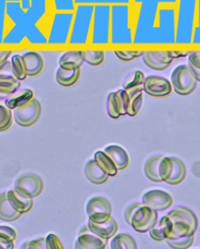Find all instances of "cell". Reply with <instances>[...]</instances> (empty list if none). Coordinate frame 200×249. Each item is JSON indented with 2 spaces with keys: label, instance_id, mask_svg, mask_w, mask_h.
Returning a JSON list of instances; mask_svg holds the SVG:
<instances>
[{
  "label": "cell",
  "instance_id": "f6af8a7d",
  "mask_svg": "<svg viewBox=\"0 0 200 249\" xmlns=\"http://www.w3.org/2000/svg\"><path fill=\"white\" fill-rule=\"evenodd\" d=\"M188 64L200 69V49H192L188 55Z\"/></svg>",
  "mask_w": 200,
  "mask_h": 249
},
{
  "label": "cell",
  "instance_id": "d4e9b609",
  "mask_svg": "<svg viewBox=\"0 0 200 249\" xmlns=\"http://www.w3.org/2000/svg\"><path fill=\"white\" fill-rule=\"evenodd\" d=\"M81 75V69L67 70L59 67L56 72V80L60 86L70 87L75 85Z\"/></svg>",
  "mask_w": 200,
  "mask_h": 249
},
{
  "label": "cell",
  "instance_id": "7402d4cb",
  "mask_svg": "<svg viewBox=\"0 0 200 249\" xmlns=\"http://www.w3.org/2000/svg\"><path fill=\"white\" fill-rule=\"evenodd\" d=\"M83 63V57L80 49L67 51L60 56L59 60V67L67 70L81 68Z\"/></svg>",
  "mask_w": 200,
  "mask_h": 249
},
{
  "label": "cell",
  "instance_id": "bcb514c9",
  "mask_svg": "<svg viewBox=\"0 0 200 249\" xmlns=\"http://www.w3.org/2000/svg\"><path fill=\"white\" fill-rule=\"evenodd\" d=\"M46 239V247L47 249H62L63 246L61 244V242L59 240V238L55 235L51 233L47 236Z\"/></svg>",
  "mask_w": 200,
  "mask_h": 249
},
{
  "label": "cell",
  "instance_id": "8992f818",
  "mask_svg": "<svg viewBox=\"0 0 200 249\" xmlns=\"http://www.w3.org/2000/svg\"><path fill=\"white\" fill-rule=\"evenodd\" d=\"M166 216L172 224L170 239L194 235L196 232L199 225L197 216L188 208L178 206L170 211Z\"/></svg>",
  "mask_w": 200,
  "mask_h": 249
},
{
  "label": "cell",
  "instance_id": "d590c367",
  "mask_svg": "<svg viewBox=\"0 0 200 249\" xmlns=\"http://www.w3.org/2000/svg\"><path fill=\"white\" fill-rule=\"evenodd\" d=\"M11 70L12 74L17 80H24L28 76L26 74L25 67L22 61V55H14L11 58Z\"/></svg>",
  "mask_w": 200,
  "mask_h": 249
},
{
  "label": "cell",
  "instance_id": "3957f363",
  "mask_svg": "<svg viewBox=\"0 0 200 249\" xmlns=\"http://www.w3.org/2000/svg\"><path fill=\"white\" fill-rule=\"evenodd\" d=\"M176 9L175 47L187 49V47H192L193 34L196 22L197 0H178Z\"/></svg>",
  "mask_w": 200,
  "mask_h": 249
},
{
  "label": "cell",
  "instance_id": "2e32d148",
  "mask_svg": "<svg viewBox=\"0 0 200 249\" xmlns=\"http://www.w3.org/2000/svg\"><path fill=\"white\" fill-rule=\"evenodd\" d=\"M173 198L166 191L160 190H152L143 195L142 204L155 211H164L171 207L173 205Z\"/></svg>",
  "mask_w": 200,
  "mask_h": 249
},
{
  "label": "cell",
  "instance_id": "484cf974",
  "mask_svg": "<svg viewBox=\"0 0 200 249\" xmlns=\"http://www.w3.org/2000/svg\"><path fill=\"white\" fill-rule=\"evenodd\" d=\"M130 96V102L128 106L127 114L129 116H137L143 104V86H139L134 89L126 90Z\"/></svg>",
  "mask_w": 200,
  "mask_h": 249
},
{
  "label": "cell",
  "instance_id": "d6986e66",
  "mask_svg": "<svg viewBox=\"0 0 200 249\" xmlns=\"http://www.w3.org/2000/svg\"><path fill=\"white\" fill-rule=\"evenodd\" d=\"M107 239L100 238L94 233L81 232L76 241L77 249H104L106 246Z\"/></svg>",
  "mask_w": 200,
  "mask_h": 249
},
{
  "label": "cell",
  "instance_id": "ac0fdd59",
  "mask_svg": "<svg viewBox=\"0 0 200 249\" xmlns=\"http://www.w3.org/2000/svg\"><path fill=\"white\" fill-rule=\"evenodd\" d=\"M25 67L26 74L28 76H36L42 72L44 61L42 55L36 52H27L22 55Z\"/></svg>",
  "mask_w": 200,
  "mask_h": 249
},
{
  "label": "cell",
  "instance_id": "52a82bcc",
  "mask_svg": "<svg viewBox=\"0 0 200 249\" xmlns=\"http://www.w3.org/2000/svg\"><path fill=\"white\" fill-rule=\"evenodd\" d=\"M74 12H54L51 23L47 44L66 46L68 44Z\"/></svg>",
  "mask_w": 200,
  "mask_h": 249
},
{
  "label": "cell",
  "instance_id": "5bb4252c",
  "mask_svg": "<svg viewBox=\"0 0 200 249\" xmlns=\"http://www.w3.org/2000/svg\"><path fill=\"white\" fill-rule=\"evenodd\" d=\"M130 96L124 89L111 92L107 98V113L111 119H118L120 116L127 114Z\"/></svg>",
  "mask_w": 200,
  "mask_h": 249
},
{
  "label": "cell",
  "instance_id": "30bf717a",
  "mask_svg": "<svg viewBox=\"0 0 200 249\" xmlns=\"http://www.w3.org/2000/svg\"><path fill=\"white\" fill-rule=\"evenodd\" d=\"M43 182L38 175L24 174L14 182V191L22 196L34 199L42 193Z\"/></svg>",
  "mask_w": 200,
  "mask_h": 249
},
{
  "label": "cell",
  "instance_id": "277c9868",
  "mask_svg": "<svg viewBox=\"0 0 200 249\" xmlns=\"http://www.w3.org/2000/svg\"><path fill=\"white\" fill-rule=\"evenodd\" d=\"M111 5H94L89 47L111 49Z\"/></svg>",
  "mask_w": 200,
  "mask_h": 249
},
{
  "label": "cell",
  "instance_id": "d6a6232c",
  "mask_svg": "<svg viewBox=\"0 0 200 249\" xmlns=\"http://www.w3.org/2000/svg\"><path fill=\"white\" fill-rule=\"evenodd\" d=\"M111 249H137V244L133 237L126 233L115 236L111 242Z\"/></svg>",
  "mask_w": 200,
  "mask_h": 249
},
{
  "label": "cell",
  "instance_id": "ab89813d",
  "mask_svg": "<svg viewBox=\"0 0 200 249\" xmlns=\"http://www.w3.org/2000/svg\"><path fill=\"white\" fill-rule=\"evenodd\" d=\"M171 170H172V160L171 158H166L163 157L160 165H159V175L162 181L166 182L168 179L170 178L171 174Z\"/></svg>",
  "mask_w": 200,
  "mask_h": 249
},
{
  "label": "cell",
  "instance_id": "4dcf8cb0",
  "mask_svg": "<svg viewBox=\"0 0 200 249\" xmlns=\"http://www.w3.org/2000/svg\"><path fill=\"white\" fill-rule=\"evenodd\" d=\"M94 159L103 172L108 175L109 177L117 176L118 169L115 165L114 161L111 160L106 152L102 151H98L95 153Z\"/></svg>",
  "mask_w": 200,
  "mask_h": 249
},
{
  "label": "cell",
  "instance_id": "c3c4849f",
  "mask_svg": "<svg viewBox=\"0 0 200 249\" xmlns=\"http://www.w3.org/2000/svg\"><path fill=\"white\" fill-rule=\"evenodd\" d=\"M11 54L12 51H0V71L9 64L8 60Z\"/></svg>",
  "mask_w": 200,
  "mask_h": 249
},
{
  "label": "cell",
  "instance_id": "f35d334b",
  "mask_svg": "<svg viewBox=\"0 0 200 249\" xmlns=\"http://www.w3.org/2000/svg\"><path fill=\"white\" fill-rule=\"evenodd\" d=\"M195 238L194 235L185 236L182 238H175V239H166V243L170 248L174 249H189L194 244Z\"/></svg>",
  "mask_w": 200,
  "mask_h": 249
},
{
  "label": "cell",
  "instance_id": "816d5d0a",
  "mask_svg": "<svg viewBox=\"0 0 200 249\" xmlns=\"http://www.w3.org/2000/svg\"><path fill=\"white\" fill-rule=\"evenodd\" d=\"M188 65H189V64H188ZM189 67H190V68H191L192 71H193V73H194V75H195V78H196L197 81H200V69L195 68V67H192V66H189Z\"/></svg>",
  "mask_w": 200,
  "mask_h": 249
},
{
  "label": "cell",
  "instance_id": "b9f144b4",
  "mask_svg": "<svg viewBox=\"0 0 200 249\" xmlns=\"http://www.w3.org/2000/svg\"><path fill=\"white\" fill-rule=\"evenodd\" d=\"M76 4H108V5H115V4H131L132 0H75Z\"/></svg>",
  "mask_w": 200,
  "mask_h": 249
},
{
  "label": "cell",
  "instance_id": "5b68a950",
  "mask_svg": "<svg viewBox=\"0 0 200 249\" xmlns=\"http://www.w3.org/2000/svg\"><path fill=\"white\" fill-rule=\"evenodd\" d=\"M94 5L77 4L67 46L89 47Z\"/></svg>",
  "mask_w": 200,
  "mask_h": 249
},
{
  "label": "cell",
  "instance_id": "60d3db41",
  "mask_svg": "<svg viewBox=\"0 0 200 249\" xmlns=\"http://www.w3.org/2000/svg\"><path fill=\"white\" fill-rule=\"evenodd\" d=\"M54 12H74L77 4L75 0H52Z\"/></svg>",
  "mask_w": 200,
  "mask_h": 249
},
{
  "label": "cell",
  "instance_id": "e575fe53",
  "mask_svg": "<svg viewBox=\"0 0 200 249\" xmlns=\"http://www.w3.org/2000/svg\"><path fill=\"white\" fill-rule=\"evenodd\" d=\"M145 79V75L141 71H135L125 78V81L123 82V89L129 90L143 86Z\"/></svg>",
  "mask_w": 200,
  "mask_h": 249
},
{
  "label": "cell",
  "instance_id": "4fadbf2b",
  "mask_svg": "<svg viewBox=\"0 0 200 249\" xmlns=\"http://www.w3.org/2000/svg\"><path fill=\"white\" fill-rule=\"evenodd\" d=\"M112 207L108 199L101 196L93 197L86 204V214L94 223H103L110 219Z\"/></svg>",
  "mask_w": 200,
  "mask_h": 249
},
{
  "label": "cell",
  "instance_id": "8d00e7d4",
  "mask_svg": "<svg viewBox=\"0 0 200 249\" xmlns=\"http://www.w3.org/2000/svg\"><path fill=\"white\" fill-rule=\"evenodd\" d=\"M115 55L117 58L123 61H131L135 59L141 57L144 53V51L142 49H112Z\"/></svg>",
  "mask_w": 200,
  "mask_h": 249
},
{
  "label": "cell",
  "instance_id": "6da1fadb",
  "mask_svg": "<svg viewBox=\"0 0 200 249\" xmlns=\"http://www.w3.org/2000/svg\"><path fill=\"white\" fill-rule=\"evenodd\" d=\"M177 3L178 0H132L133 47L142 50L175 47Z\"/></svg>",
  "mask_w": 200,
  "mask_h": 249
},
{
  "label": "cell",
  "instance_id": "74e56055",
  "mask_svg": "<svg viewBox=\"0 0 200 249\" xmlns=\"http://www.w3.org/2000/svg\"><path fill=\"white\" fill-rule=\"evenodd\" d=\"M12 122L11 109L5 104L0 103V132L8 130L11 127Z\"/></svg>",
  "mask_w": 200,
  "mask_h": 249
},
{
  "label": "cell",
  "instance_id": "83f0119b",
  "mask_svg": "<svg viewBox=\"0 0 200 249\" xmlns=\"http://www.w3.org/2000/svg\"><path fill=\"white\" fill-rule=\"evenodd\" d=\"M22 213L15 211L9 203L7 192L0 194V219L5 222H12L20 219Z\"/></svg>",
  "mask_w": 200,
  "mask_h": 249
},
{
  "label": "cell",
  "instance_id": "f546056e",
  "mask_svg": "<svg viewBox=\"0 0 200 249\" xmlns=\"http://www.w3.org/2000/svg\"><path fill=\"white\" fill-rule=\"evenodd\" d=\"M172 160V170L171 174L168 180L167 184L171 186H176L180 184L186 177V167L184 166L183 161L176 158H171Z\"/></svg>",
  "mask_w": 200,
  "mask_h": 249
},
{
  "label": "cell",
  "instance_id": "f1b7e54d",
  "mask_svg": "<svg viewBox=\"0 0 200 249\" xmlns=\"http://www.w3.org/2000/svg\"><path fill=\"white\" fill-rule=\"evenodd\" d=\"M34 98V92L29 89H24L16 91L5 99V106L10 109L22 106Z\"/></svg>",
  "mask_w": 200,
  "mask_h": 249
},
{
  "label": "cell",
  "instance_id": "ee69618b",
  "mask_svg": "<svg viewBox=\"0 0 200 249\" xmlns=\"http://www.w3.org/2000/svg\"><path fill=\"white\" fill-rule=\"evenodd\" d=\"M21 249H47L46 247V239L45 238H38L35 240L29 241L24 243L22 246L20 247Z\"/></svg>",
  "mask_w": 200,
  "mask_h": 249
},
{
  "label": "cell",
  "instance_id": "4316f807",
  "mask_svg": "<svg viewBox=\"0 0 200 249\" xmlns=\"http://www.w3.org/2000/svg\"><path fill=\"white\" fill-rule=\"evenodd\" d=\"M172 230V224L170 219L166 215L162 217L160 221L156 224L152 229L149 230L150 236L154 240L162 241L167 239L170 237Z\"/></svg>",
  "mask_w": 200,
  "mask_h": 249
},
{
  "label": "cell",
  "instance_id": "681fc988",
  "mask_svg": "<svg viewBox=\"0 0 200 249\" xmlns=\"http://www.w3.org/2000/svg\"><path fill=\"white\" fill-rule=\"evenodd\" d=\"M140 205L141 204H139V203H134L133 205H130L126 209L125 213V221L127 222L128 224H131V217L133 215L134 212L136 211L137 208L139 207Z\"/></svg>",
  "mask_w": 200,
  "mask_h": 249
},
{
  "label": "cell",
  "instance_id": "44dd1931",
  "mask_svg": "<svg viewBox=\"0 0 200 249\" xmlns=\"http://www.w3.org/2000/svg\"><path fill=\"white\" fill-rule=\"evenodd\" d=\"M21 86L19 80L13 74L0 73V100H5L18 91Z\"/></svg>",
  "mask_w": 200,
  "mask_h": 249
},
{
  "label": "cell",
  "instance_id": "e0dca14e",
  "mask_svg": "<svg viewBox=\"0 0 200 249\" xmlns=\"http://www.w3.org/2000/svg\"><path fill=\"white\" fill-rule=\"evenodd\" d=\"M87 228L89 231L100 238L109 239L112 238L117 233L118 230V224L112 217L103 223H94L88 220Z\"/></svg>",
  "mask_w": 200,
  "mask_h": 249
},
{
  "label": "cell",
  "instance_id": "9a60e30c",
  "mask_svg": "<svg viewBox=\"0 0 200 249\" xmlns=\"http://www.w3.org/2000/svg\"><path fill=\"white\" fill-rule=\"evenodd\" d=\"M144 91L153 97H166L173 91L170 80L160 75H149L143 84Z\"/></svg>",
  "mask_w": 200,
  "mask_h": 249
},
{
  "label": "cell",
  "instance_id": "8fae6325",
  "mask_svg": "<svg viewBox=\"0 0 200 249\" xmlns=\"http://www.w3.org/2000/svg\"><path fill=\"white\" fill-rule=\"evenodd\" d=\"M158 220V213L151 208L140 205L131 217V225L138 232H149Z\"/></svg>",
  "mask_w": 200,
  "mask_h": 249
},
{
  "label": "cell",
  "instance_id": "9c48e42d",
  "mask_svg": "<svg viewBox=\"0 0 200 249\" xmlns=\"http://www.w3.org/2000/svg\"><path fill=\"white\" fill-rule=\"evenodd\" d=\"M42 107L39 100L33 98L23 106L14 109V120L21 127H30L39 120Z\"/></svg>",
  "mask_w": 200,
  "mask_h": 249
},
{
  "label": "cell",
  "instance_id": "7bdbcfd3",
  "mask_svg": "<svg viewBox=\"0 0 200 249\" xmlns=\"http://www.w3.org/2000/svg\"><path fill=\"white\" fill-rule=\"evenodd\" d=\"M16 231L9 226H0V241L14 242L16 239Z\"/></svg>",
  "mask_w": 200,
  "mask_h": 249
},
{
  "label": "cell",
  "instance_id": "7a4b0ae2",
  "mask_svg": "<svg viewBox=\"0 0 200 249\" xmlns=\"http://www.w3.org/2000/svg\"><path fill=\"white\" fill-rule=\"evenodd\" d=\"M135 11L131 4L111 7V49L133 47Z\"/></svg>",
  "mask_w": 200,
  "mask_h": 249
},
{
  "label": "cell",
  "instance_id": "1f68e13d",
  "mask_svg": "<svg viewBox=\"0 0 200 249\" xmlns=\"http://www.w3.org/2000/svg\"><path fill=\"white\" fill-rule=\"evenodd\" d=\"M162 156H154L152 158H149L145 162V174L146 178L154 182H161L162 180L159 175V165L161 160Z\"/></svg>",
  "mask_w": 200,
  "mask_h": 249
},
{
  "label": "cell",
  "instance_id": "836d02e7",
  "mask_svg": "<svg viewBox=\"0 0 200 249\" xmlns=\"http://www.w3.org/2000/svg\"><path fill=\"white\" fill-rule=\"evenodd\" d=\"M81 54H82L84 62H86L92 67H98L105 61L106 51L100 50V49H93V50L86 49V50H81Z\"/></svg>",
  "mask_w": 200,
  "mask_h": 249
},
{
  "label": "cell",
  "instance_id": "f907efd6",
  "mask_svg": "<svg viewBox=\"0 0 200 249\" xmlns=\"http://www.w3.org/2000/svg\"><path fill=\"white\" fill-rule=\"evenodd\" d=\"M14 249V242H3L0 241V249Z\"/></svg>",
  "mask_w": 200,
  "mask_h": 249
},
{
  "label": "cell",
  "instance_id": "cb8c5ba5",
  "mask_svg": "<svg viewBox=\"0 0 200 249\" xmlns=\"http://www.w3.org/2000/svg\"><path fill=\"white\" fill-rule=\"evenodd\" d=\"M7 197L10 205L15 211L20 213H27L33 208V199L24 197L17 193L14 190H10L7 192Z\"/></svg>",
  "mask_w": 200,
  "mask_h": 249
},
{
  "label": "cell",
  "instance_id": "603a6c76",
  "mask_svg": "<svg viewBox=\"0 0 200 249\" xmlns=\"http://www.w3.org/2000/svg\"><path fill=\"white\" fill-rule=\"evenodd\" d=\"M104 152H106V154L111 158V160L114 161L118 171L125 169L129 165L130 159H129L127 152L118 145L108 146L105 148Z\"/></svg>",
  "mask_w": 200,
  "mask_h": 249
},
{
  "label": "cell",
  "instance_id": "ba28073f",
  "mask_svg": "<svg viewBox=\"0 0 200 249\" xmlns=\"http://www.w3.org/2000/svg\"><path fill=\"white\" fill-rule=\"evenodd\" d=\"M173 89L180 95H189L197 87L198 81L189 65L182 64L176 67L170 75Z\"/></svg>",
  "mask_w": 200,
  "mask_h": 249
},
{
  "label": "cell",
  "instance_id": "7c38bea8",
  "mask_svg": "<svg viewBox=\"0 0 200 249\" xmlns=\"http://www.w3.org/2000/svg\"><path fill=\"white\" fill-rule=\"evenodd\" d=\"M146 67L155 71H164L175 61L170 49H145L141 56Z\"/></svg>",
  "mask_w": 200,
  "mask_h": 249
},
{
  "label": "cell",
  "instance_id": "ffe728a7",
  "mask_svg": "<svg viewBox=\"0 0 200 249\" xmlns=\"http://www.w3.org/2000/svg\"><path fill=\"white\" fill-rule=\"evenodd\" d=\"M84 174L86 179L95 185H102L109 179L108 175L103 172L95 159L86 162L84 168Z\"/></svg>",
  "mask_w": 200,
  "mask_h": 249
},
{
  "label": "cell",
  "instance_id": "7dc6e473",
  "mask_svg": "<svg viewBox=\"0 0 200 249\" xmlns=\"http://www.w3.org/2000/svg\"><path fill=\"white\" fill-rule=\"evenodd\" d=\"M7 0H0V43L3 42V30H4V17L6 14Z\"/></svg>",
  "mask_w": 200,
  "mask_h": 249
}]
</instances>
